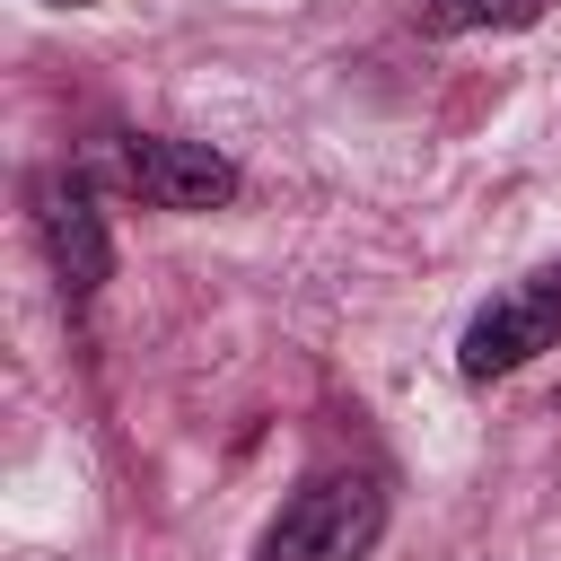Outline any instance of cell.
Wrapping results in <instances>:
<instances>
[{"instance_id": "6da1fadb", "label": "cell", "mask_w": 561, "mask_h": 561, "mask_svg": "<svg viewBox=\"0 0 561 561\" xmlns=\"http://www.w3.org/2000/svg\"><path fill=\"white\" fill-rule=\"evenodd\" d=\"M386 535V482L377 473H316L263 535L254 561H368Z\"/></svg>"}, {"instance_id": "7a4b0ae2", "label": "cell", "mask_w": 561, "mask_h": 561, "mask_svg": "<svg viewBox=\"0 0 561 561\" xmlns=\"http://www.w3.org/2000/svg\"><path fill=\"white\" fill-rule=\"evenodd\" d=\"M543 351H561V263L508 280L491 307H473V324H465V342H456L465 377H508V368H526V359H543Z\"/></svg>"}, {"instance_id": "3957f363", "label": "cell", "mask_w": 561, "mask_h": 561, "mask_svg": "<svg viewBox=\"0 0 561 561\" xmlns=\"http://www.w3.org/2000/svg\"><path fill=\"white\" fill-rule=\"evenodd\" d=\"M35 237H44V263L61 272L70 298H88L105 272H114V245H105V210L79 175H44L35 184Z\"/></svg>"}, {"instance_id": "277c9868", "label": "cell", "mask_w": 561, "mask_h": 561, "mask_svg": "<svg viewBox=\"0 0 561 561\" xmlns=\"http://www.w3.org/2000/svg\"><path fill=\"white\" fill-rule=\"evenodd\" d=\"M123 175L158 210H219V202H237V167L210 140H131L123 149Z\"/></svg>"}, {"instance_id": "5b68a950", "label": "cell", "mask_w": 561, "mask_h": 561, "mask_svg": "<svg viewBox=\"0 0 561 561\" xmlns=\"http://www.w3.org/2000/svg\"><path fill=\"white\" fill-rule=\"evenodd\" d=\"M543 0H430L421 26L430 35H465V26H535Z\"/></svg>"}, {"instance_id": "8992f818", "label": "cell", "mask_w": 561, "mask_h": 561, "mask_svg": "<svg viewBox=\"0 0 561 561\" xmlns=\"http://www.w3.org/2000/svg\"><path fill=\"white\" fill-rule=\"evenodd\" d=\"M61 9H79V0H61Z\"/></svg>"}]
</instances>
